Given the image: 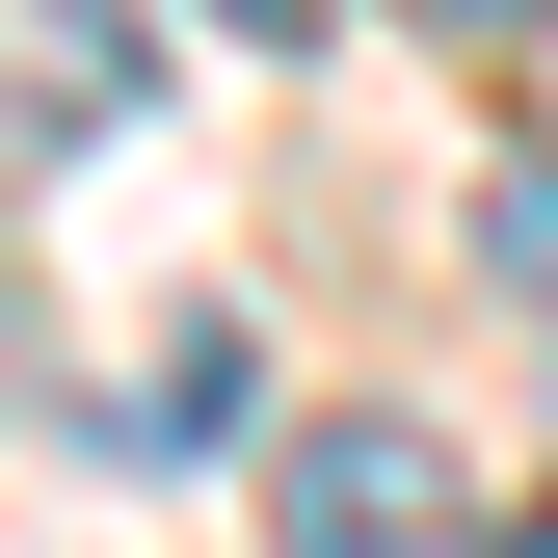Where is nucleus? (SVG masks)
I'll use <instances>...</instances> for the list:
<instances>
[{"label":"nucleus","instance_id":"obj_1","mask_svg":"<svg viewBox=\"0 0 558 558\" xmlns=\"http://www.w3.org/2000/svg\"><path fill=\"white\" fill-rule=\"evenodd\" d=\"M266 532H293V558H426V532H452V452L399 426V399H319L293 478H266Z\"/></svg>","mask_w":558,"mask_h":558},{"label":"nucleus","instance_id":"obj_2","mask_svg":"<svg viewBox=\"0 0 558 558\" xmlns=\"http://www.w3.org/2000/svg\"><path fill=\"white\" fill-rule=\"evenodd\" d=\"M133 81H160V53H133V0H27V107H53V133H107Z\"/></svg>","mask_w":558,"mask_h":558},{"label":"nucleus","instance_id":"obj_3","mask_svg":"<svg viewBox=\"0 0 558 558\" xmlns=\"http://www.w3.org/2000/svg\"><path fill=\"white\" fill-rule=\"evenodd\" d=\"M240 399H266V373H240V319H160V399H133V452H214Z\"/></svg>","mask_w":558,"mask_h":558},{"label":"nucleus","instance_id":"obj_5","mask_svg":"<svg viewBox=\"0 0 558 558\" xmlns=\"http://www.w3.org/2000/svg\"><path fill=\"white\" fill-rule=\"evenodd\" d=\"M426 27H452V53H532V27H558V0H426Z\"/></svg>","mask_w":558,"mask_h":558},{"label":"nucleus","instance_id":"obj_4","mask_svg":"<svg viewBox=\"0 0 558 558\" xmlns=\"http://www.w3.org/2000/svg\"><path fill=\"white\" fill-rule=\"evenodd\" d=\"M478 266H506V293L558 319V160H506V186H478Z\"/></svg>","mask_w":558,"mask_h":558},{"label":"nucleus","instance_id":"obj_6","mask_svg":"<svg viewBox=\"0 0 558 558\" xmlns=\"http://www.w3.org/2000/svg\"><path fill=\"white\" fill-rule=\"evenodd\" d=\"M0 373H27V266H0Z\"/></svg>","mask_w":558,"mask_h":558},{"label":"nucleus","instance_id":"obj_8","mask_svg":"<svg viewBox=\"0 0 558 558\" xmlns=\"http://www.w3.org/2000/svg\"><path fill=\"white\" fill-rule=\"evenodd\" d=\"M506 558H558V506H532V532H506Z\"/></svg>","mask_w":558,"mask_h":558},{"label":"nucleus","instance_id":"obj_7","mask_svg":"<svg viewBox=\"0 0 558 558\" xmlns=\"http://www.w3.org/2000/svg\"><path fill=\"white\" fill-rule=\"evenodd\" d=\"M214 27H319V0H214Z\"/></svg>","mask_w":558,"mask_h":558}]
</instances>
